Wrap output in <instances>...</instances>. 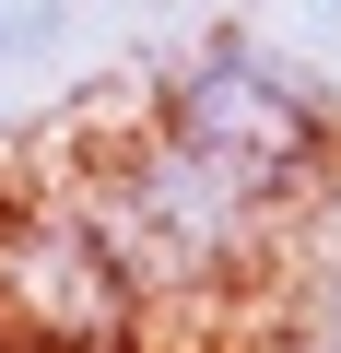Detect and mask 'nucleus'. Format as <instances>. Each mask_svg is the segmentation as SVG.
Returning <instances> with one entry per match:
<instances>
[{"instance_id": "obj_1", "label": "nucleus", "mask_w": 341, "mask_h": 353, "mask_svg": "<svg viewBox=\"0 0 341 353\" xmlns=\"http://www.w3.org/2000/svg\"><path fill=\"white\" fill-rule=\"evenodd\" d=\"M153 118L177 130L189 153H212L224 176H247L259 201L306 212L329 176H341V106L306 59H282L271 36H212L177 71L153 83Z\"/></svg>"}, {"instance_id": "obj_2", "label": "nucleus", "mask_w": 341, "mask_h": 353, "mask_svg": "<svg viewBox=\"0 0 341 353\" xmlns=\"http://www.w3.org/2000/svg\"><path fill=\"white\" fill-rule=\"evenodd\" d=\"M153 294L106 236L94 189H0V341L12 353H141Z\"/></svg>"}, {"instance_id": "obj_3", "label": "nucleus", "mask_w": 341, "mask_h": 353, "mask_svg": "<svg viewBox=\"0 0 341 353\" xmlns=\"http://www.w3.org/2000/svg\"><path fill=\"white\" fill-rule=\"evenodd\" d=\"M0 353H12V341H0Z\"/></svg>"}]
</instances>
